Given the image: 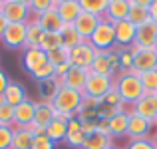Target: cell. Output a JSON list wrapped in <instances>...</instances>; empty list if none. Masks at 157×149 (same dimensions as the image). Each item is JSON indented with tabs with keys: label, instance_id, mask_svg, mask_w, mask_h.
<instances>
[{
	"label": "cell",
	"instance_id": "cell-28",
	"mask_svg": "<svg viewBox=\"0 0 157 149\" xmlns=\"http://www.w3.org/2000/svg\"><path fill=\"white\" fill-rule=\"evenodd\" d=\"M111 145V135L100 133V131H94V133L86 135V141L82 149H105Z\"/></svg>",
	"mask_w": 157,
	"mask_h": 149
},
{
	"label": "cell",
	"instance_id": "cell-32",
	"mask_svg": "<svg viewBox=\"0 0 157 149\" xmlns=\"http://www.w3.org/2000/svg\"><path fill=\"white\" fill-rule=\"evenodd\" d=\"M60 86H62V82L58 80V78H52V80H46V82H38V88H40V96H42V101H52Z\"/></svg>",
	"mask_w": 157,
	"mask_h": 149
},
{
	"label": "cell",
	"instance_id": "cell-7",
	"mask_svg": "<svg viewBox=\"0 0 157 149\" xmlns=\"http://www.w3.org/2000/svg\"><path fill=\"white\" fill-rule=\"evenodd\" d=\"M26 24H22V22H8L4 34L0 36V40H2L4 46L10 48V50L26 48Z\"/></svg>",
	"mask_w": 157,
	"mask_h": 149
},
{
	"label": "cell",
	"instance_id": "cell-6",
	"mask_svg": "<svg viewBox=\"0 0 157 149\" xmlns=\"http://www.w3.org/2000/svg\"><path fill=\"white\" fill-rule=\"evenodd\" d=\"M133 54V70L135 74H143L149 70H157V50L155 48H137L129 46Z\"/></svg>",
	"mask_w": 157,
	"mask_h": 149
},
{
	"label": "cell",
	"instance_id": "cell-42",
	"mask_svg": "<svg viewBox=\"0 0 157 149\" xmlns=\"http://www.w3.org/2000/svg\"><path fill=\"white\" fill-rule=\"evenodd\" d=\"M54 147H56V143H54L48 135H36L30 149H54Z\"/></svg>",
	"mask_w": 157,
	"mask_h": 149
},
{
	"label": "cell",
	"instance_id": "cell-12",
	"mask_svg": "<svg viewBox=\"0 0 157 149\" xmlns=\"http://www.w3.org/2000/svg\"><path fill=\"white\" fill-rule=\"evenodd\" d=\"M115 28V46L117 48H129L135 42V34H137V26L129 22V20H121V22L113 24Z\"/></svg>",
	"mask_w": 157,
	"mask_h": 149
},
{
	"label": "cell",
	"instance_id": "cell-31",
	"mask_svg": "<svg viewBox=\"0 0 157 149\" xmlns=\"http://www.w3.org/2000/svg\"><path fill=\"white\" fill-rule=\"evenodd\" d=\"M127 20H129L133 26H141V24L149 22V20H151L149 8L137 6V4H131V10H129V14H127Z\"/></svg>",
	"mask_w": 157,
	"mask_h": 149
},
{
	"label": "cell",
	"instance_id": "cell-11",
	"mask_svg": "<svg viewBox=\"0 0 157 149\" xmlns=\"http://www.w3.org/2000/svg\"><path fill=\"white\" fill-rule=\"evenodd\" d=\"M48 64V54L42 48H24L22 54V66L28 74H34L42 66Z\"/></svg>",
	"mask_w": 157,
	"mask_h": 149
},
{
	"label": "cell",
	"instance_id": "cell-50",
	"mask_svg": "<svg viewBox=\"0 0 157 149\" xmlns=\"http://www.w3.org/2000/svg\"><path fill=\"white\" fill-rule=\"evenodd\" d=\"M105 149H119V147H115L113 143H111V145H109V147H105Z\"/></svg>",
	"mask_w": 157,
	"mask_h": 149
},
{
	"label": "cell",
	"instance_id": "cell-10",
	"mask_svg": "<svg viewBox=\"0 0 157 149\" xmlns=\"http://www.w3.org/2000/svg\"><path fill=\"white\" fill-rule=\"evenodd\" d=\"M153 125L155 123L147 121L145 117L137 115L135 111H129V121H127V133L125 135L129 139H147V135H149Z\"/></svg>",
	"mask_w": 157,
	"mask_h": 149
},
{
	"label": "cell",
	"instance_id": "cell-54",
	"mask_svg": "<svg viewBox=\"0 0 157 149\" xmlns=\"http://www.w3.org/2000/svg\"><path fill=\"white\" fill-rule=\"evenodd\" d=\"M155 50H157V42H155Z\"/></svg>",
	"mask_w": 157,
	"mask_h": 149
},
{
	"label": "cell",
	"instance_id": "cell-41",
	"mask_svg": "<svg viewBox=\"0 0 157 149\" xmlns=\"http://www.w3.org/2000/svg\"><path fill=\"white\" fill-rule=\"evenodd\" d=\"M125 149H157V145L153 143V139H129Z\"/></svg>",
	"mask_w": 157,
	"mask_h": 149
},
{
	"label": "cell",
	"instance_id": "cell-49",
	"mask_svg": "<svg viewBox=\"0 0 157 149\" xmlns=\"http://www.w3.org/2000/svg\"><path fill=\"white\" fill-rule=\"evenodd\" d=\"M14 2H20V4H28V6H30V0H14Z\"/></svg>",
	"mask_w": 157,
	"mask_h": 149
},
{
	"label": "cell",
	"instance_id": "cell-18",
	"mask_svg": "<svg viewBox=\"0 0 157 149\" xmlns=\"http://www.w3.org/2000/svg\"><path fill=\"white\" fill-rule=\"evenodd\" d=\"M88 76H90V70H82V68L72 66V68L68 70V74H66L60 82H62V86H68V88H74V90H78V92H84Z\"/></svg>",
	"mask_w": 157,
	"mask_h": 149
},
{
	"label": "cell",
	"instance_id": "cell-48",
	"mask_svg": "<svg viewBox=\"0 0 157 149\" xmlns=\"http://www.w3.org/2000/svg\"><path fill=\"white\" fill-rule=\"evenodd\" d=\"M131 4H137V6H145V8H149V4L153 2V0H129Z\"/></svg>",
	"mask_w": 157,
	"mask_h": 149
},
{
	"label": "cell",
	"instance_id": "cell-51",
	"mask_svg": "<svg viewBox=\"0 0 157 149\" xmlns=\"http://www.w3.org/2000/svg\"><path fill=\"white\" fill-rule=\"evenodd\" d=\"M54 2H56V4H60V2H66V0H54Z\"/></svg>",
	"mask_w": 157,
	"mask_h": 149
},
{
	"label": "cell",
	"instance_id": "cell-22",
	"mask_svg": "<svg viewBox=\"0 0 157 149\" xmlns=\"http://www.w3.org/2000/svg\"><path fill=\"white\" fill-rule=\"evenodd\" d=\"M2 96H4V103H8V105H12V107L20 105L24 99H28L26 88H24L20 82H14V80H10V84L6 86Z\"/></svg>",
	"mask_w": 157,
	"mask_h": 149
},
{
	"label": "cell",
	"instance_id": "cell-24",
	"mask_svg": "<svg viewBox=\"0 0 157 149\" xmlns=\"http://www.w3.org/2000/svg\"><path fill=\"white\" fill-rule=\"evenodd\" d=\"M56 117V109H54L52 101H36V109H34V121L36 125L48 127Z\"/></svg>",
	"mask_w": 157,
	"mask_h": 149
},
{
	"label": "cell",
	"instance_id": "cell-39",
	"mask_svg": "<svg viewBox=\"0 0 157 149\" xmlns=\"http://www.w3.org/2000/svg\"><path fill=\"white\" fill-rule=\"evenodd\" d=\"M50 8H56V2L54 0H30V10L34 16L42 14V12L50 10Z\"/></svg>",
	"mask_w": 157,
	"mask_h": 149
},
{
	"label": "cell",
	"instance_id": "cell-2",
	"mask_svg": "<svg viewBox=\"0 0 157 149\" xmlns=\"http://www.w3.org/2000/svg\"><path fill=\"white\" fill-rule=\"evenodd\" d=\"M115 88H117L123 103H129V105H133V103L143 96V86H141V82H139V74H135V72L117 74V78H115Z\"/></svg>",
	"mask_w": 157,
	"mask_h": 149
},
{
	"label": "cell",
	"instance_id": "cell-47",
	"mask_svg": "<svg viewBox=\"0 0 157 149\" xmlns=\"http://www.w3.org/2000/svg\"><path fill=\"white\" fill-rule=\"evenodd\" d=\"M6 26H8V20L4 18V14L0 12V36L4 34V30H6Z\"/></svg>",
	"mask_w": 157,
	"mask_h": 149
},
{
	"label": "cell",
	"instance_id": "cell-52",
	"mask_svg": "<svg viewBox=\"0 0 157 149\" xmlns=\"http://www.w3.org/2000/svg\"><path fill=\"white\" fill-rule=\"evenodd\" d=\"M153 143H155V145H157V133H155V137H153Z\"/></svg>",
	"mask_w": 157,
	"mask_h": 149
},
{
	"label": "cell",
	"instance_id": "cell-43",
	"mask_svg": "<svg viewBox=\"0 0 157 149\" xmlns=\"http://www.w3.org/2000/svg\"><path fill=\"white\" fill-rule=\"evenodd\" d=\"M104 103L105 105H123V99H121V96H119V92H117L115 86L107 92V96L104 97Z\"/></svg>",
	"mask_w": 157,
	"mask_h": 149
},
{
	"label": "cell",
	"instance_id": "cell-3",
	"mask_svg": "<svg viewBox=\"0 0 157 149\" xmlns=\"http://www.w3.org/2000/svg\"><path fill=\"white\" fill-rule=\"evenodd\" d=\"M88 42L92 44L98 52H109V50H113L115 48V28H113V24H111L109 20L101 18Z\"/></svg>",
	"mask_w": 157,
	"mask_h": 149
},
{
	"label": "cell",
	"instance_id": "cell-27",
	"mask_svg": "<svg viewBox=\"0 0 157 149\" xmlns=\"http://www.w3.org/2000/svg\"><path fill=\"white\" fill-rule=\"evenodd\" d=\"M42 36H44V30L36 22V18H32L26 24V48H40Z\"/></svg>",
	"mask_w": 157,
	"mask_h": 149
},
{
	"label": "cell",
	"instance_id": "cell-23",
	"mask_svg": "<svg viewBox=\"0 0 157 149\" xmlns=\"http://www.w3.org/2000/svg\"><path fill=\"white\" fill-rule=\"evenodd\" d=\"M56 10H58V14H60V18H62L64 24H74L76 18L84 12L78 0H66V2L56 4Z\"/></svg>",
	"mask_w": 157,
	"mask_h": 149
},
{
	"label": "cell",
	"instance_id": "cell-33",
	"mask_svg": "<svg viewBox=\"0 0 157 149\" xmlns=\"http://www.w3.org/2000/svg\"><path fill=\"white\" fill-rule=\"evenodd\" d=\"M139 82L143 86V94L157 96V70H149V72L139 74Z\"/></svg>",
	"mask_w": 157,
	"mask_h": 149
},
{
	"label": "cell",
	"instance_id": "cell-20",
	"mask_svg": "<svg viewBox=\"0 0 157 149\" xmlns=\"http://www.w3.org/2000/svg\"><path fill=\"white\" fill-rule=\"evenodd\" d=\"M36 22L40 24V28H42L44 32H60L62 26H64V22H62L60 14H58L56 8H50V10L42 12V14L34 16Z\"/></svg>",
	"mask_w": 157,
	"mask_h": 149
},
{
	"label": "cell",
	"instance_id": "cell-19",
	"mask_svg": "<svg viewBox=\"0 0 157 149\" xmlns=\"http://www.w3.org/2000/svg\"><path fill=\"white\" fill-rule=\"evenodd\" d=\"M84 141H86V133L82 131V121L78 117H72L68 121V133H66L64 143L72 149H82Z\"/></svg>",
	"mask_w": 157,
	"mask_h": 149
},
{
	"label": "cell",
	"instance_id": "cell-36",
	"mask_svg": "<svg viewBox=\"0 0 157 149\" xmlns=\"http://www.w3.org/2000/svg\"><path fill=\"white\" fill-rule=\"evenodd\" d=\"M48 62L54 66H60L64 64V62H70V50L66 46H60L56 50H52V52H48Z\"/></svg>",
	"mask_w": 157,
	"mask_h": 149
},
{
	"label": "cell",
	"instance_id": "cell-25",
	"mask_svg": "<svg viewBox=\"0 0 157 149\" xmlns=\"http://www.w3.org/2000/svg\"><path fill=\"white\" fill-rule=\"evenodd\" d=\"M127 121H129V111H125V109L119 111L117 115H113L111 119H107L111 137H123L127 133Z\"/></svg>",
	"mask_w": 157,
	"mask_h": 149
},
{
	"label": "cell",
	"instance_id": "cell-44",
	"mask_svg": "<svg viewBox=\"0 0 157 149\" xmlns=\"http://www.w3.org/2000/svg\"><path fill=\"white\" fill-rule=\"evenodd\" d=\"M80 121H82V131L86 135L98 131V119H80Z\"/></svg>",
	"mask_w": 157,
	"mask_h": 149
},
{
	"label": "cell",
	"instance_id": "cell-17",
	"mask_svg": "<svg viewBox=\"0 0 157 149\" xmlns=\"http://www.w3.org/2000/svg\"><path fill=\"white\" fill-rule=\"evenodd\" d=\"M34 109H36V101H32L30 97L24 99L20 105H16L14 107V125L28 127L34 121Z\"/></svg>",
	"mask_w": 157,
	"mask_h": 149
},
{
	"label": "cell",
	"instance_id": "cell-13",
	"mask_svg": "<svg viewBox=\"0 0 157 149\" xmlns=\"http://www.w3.org/2000/svg\"><path fill=\"white\" fill-rule=\"evenodd\" d=\"M157 42V22L149 20V22L137 26V34H135V42L133 46L137 48H155Z\"/></svg>",
	"mask_w": 157,
	"mask_h": 149
},
{
	"label": "cell",
	"instance_id": "cell-55",
	"mask_svg": "<svg viewBox=\"0 0 157 149\" xmlns=\"http://www.w3.org/2000/svg\"><path fill=\"white\" fill-rule=\"evenodd\" d=\"M155 125H157V119H155Z\"/></svg>",
	"mask_w": 157,
	"mask_h": 149
},
{
	"label": "cell",
	"instance_id": "cell-5",
	"mask_svg": "<svg viewBox=\"0 0 157 149\" xmlns=\"http://www.w3.org/2000/svg\"><path fill=\"white\" fill-rule=\"evenodd\" d=\"M90 72H94V74H104V76H113L115 72L121 74L117 54H115L113 50H109V52H98L96 58H94V62H92Z\"/></svg>",
	"mask_w": 157,
	"mask_h": 149
},
{
	"label": "cell",
	"instance_id": "cell-45",
	"mask_svg": "<svg viewBox=\"0 0 157 149\" xmlns=\"http://www.w3.org/2000/svg\"><path fill=\"white\" fill-rule=\"evenodd\" d=\"M8 84H10V78H8V74L4 72V70H0V94H4V90H6Z\"/></svg>",
	"mask_w": 157,
	"mask_h": 149
},
{
	"label": "cell",
	"instance_id": "cell-30",
	"mask_svg": "<svg viewBox=\"0 0 157 149\" xmlns=\"http://www.w3.org/2000/svg\"><path fill=\"white\" fill-rule=\"evenodd\" d=\"M84 12H90V14H96V16H105V10H107V4L109 0H78Z\"/></svg>",
	"mask_w": 157,
	"mask_h": 149
},
{
	"label": "cell",
	"instance_id": "cell-14",
	"mask_svg": "<svg viewBox=\"0 0 157 149\" xmlns=\"http://www.w3.org/2000/svg\"><path fill=\"white\" fill-rule=\"evenodd\" d=\"M131 111H135V113L141 115V117H145L147 121L155 123V119H157V96L143 94V96L133 103Z\"/></svg>",
	"mask_w": 157,
	"mask_h": 149
},
{
	"label": "cell",
	"instance_id": "cell-8",
	"mask_svg": "<svg viewBox=\"0 0 157 149\" xmlns=\"http://www.w3.org/2000/svg\"><path fill=\"white\" fill-rule=\"evenodd\" d=\"M0 12L4 14V18L8 20V22H30L32 18H34V14H32L30 6L28 4H20V2H14V0H6V2L0 4Z\"/></svg>",
	"mask_w": 157,
	"mask_h": 149
},
{
	"label": "cell",
	"instance_id": "cell-37",
	"mask_svg": "<svg viewBox=\"0 0 157 149\" xmlns=\"http://www.w3.org/2000/svg\"><path fill=\"white\" fill-rule=\"evenodd\" d=\"M32 78H34L36 82H46V80H52V78H56V68H54V64L48 62L46 66H42L40 70H36L34 74H30Z\"/></svg>",
	"mask_w": 157,
	"mask_h": 149
},
{
	"label": "cell",
	"instance_id": "cell-15",
	"mask_svg": "<svg viewBox=\"0 0 157 149\" xmlns=\"http://www.w3.org/2000/svg\"><path fill=\"white\" fill-rule=\"evenodd\" d=\"M100 20H101V16L90 14V12H82L76 18V22H74V28H76L78 34L82 36V40H90L92 34H94V30H96L98 24H100Z\"/></svg>",
	"mask_w": 157,
	"mask_h": 149
},
{
	"label": "cell",
	"instance_id": "cell-9",
	"mask_svg": "<svg viewBox=\"0 0 157 149\" xmlns=\"http://www.w3.org/2000/svg\"><path fill=\"white\" fill-rule=\"evenodd\" d=\"M96 54H98V50L88 40H84L82 44H78L76 48L70 50V64L76 66V68H82V70H90Z\"/></svg>",
	"mask_w": 157,
	"mask_h": 149
},
{
	"label": "cell",
	"instance_id": "cell-38",
	"mask_svg": "<svg viewBox=\"0 0 157 149\" xmlns=\"http://www.w3.org/2000/svg\"><path fill=\"white\" fill-rule=\"evenodd\" d=\"M14 125H0V149H12Z\"/></svg>",
	"mask_w": 157,
	"mask_h": 149
},
{
	"label": "cell",
	"instance_id": "cell-16",
	"mask_svg": "<svg viewBox=\"0 0 157 149\" xmlns=\"http://www.w3.org/2000/svg\"><path fill=\"white\" fill-rule=\"evenodd\" d=\"M131 10V2L129 0H109L105 10V20H109L111 24H117L121 20H127V14Z\"/></svg>",
	"mask_w": 157,
	"mask_h": 149
},
{
	"label": "cell",
	"instance_id": "cell-40",
	"mask_svg": "<svg viewBox=\"0 0 157 149\" xmlns=\"http://www.w3.org/2000/svg\"><path fill=\"white\" fill-rule=\"evenodd\" d=\"M0 125H14V107L0 103Z\"/></svg>",
	"mask_w": 157,
	"mask_h": 149
},
{
	"label": "cell",
	"instance_id": "cell-4",
	"mask_svg": "<svg viewBox=\"0 0 157 149\" xmlns=\"http://www.w3.org/2000/svg\"><path fill=\"white\" fill-rule=\"evenodd\" d=\"M113 86H115V78L113 76H104V74L90 72L88 82H86V88H84V97L104 99Z\"/></svg>",
	"mask_w": 157,
	"mask_h": 149
},
{
	"label": "cell",
	"instance_id": "cell-26",
	"mask_svg": "<svg viewBox=\"0 0 157 149\" xmlns=\"http://www.w3.org/2000/svg\"><path fill=\"white\" fill-rule=\"evenodd\" d=\"M34 141V133L28 127L14 125V137H12V149H30Z\"/></svg>",
	"mask_w": 157,
	"mask_h": 149
},
{
	"label": "cell",
	"instance_id": "cell-29",
	"mask_svg": "<svg viewBox=\"0 0 157 149\" xmlns=\"http://www.w3.org/2000/svg\"><path fill=\"white\" fill-rule=\"evenodd\" d=\"M60 36H62V44H64L68 50L76 48L78 44H82L84 40H82V36L78 34V30L74 28V24H64L60 30Z\"/></svg>",
	"mask_w": 157,
	"mask_h": 149
},
{
	"label": "cell",
	"instance_id": "cell-34",
	"mask_svg": "<svg viewBox=\"0 0 157 149\" xmlns=\"http://www.w3.org/2000/svg\"><path fill=\"white\" fill-rule=\"evenodd\" d=\"M60 46H64L62 44V36H60V32H44V36H42V42H40V48L44 50V52H52V50H56V48H60Z\"/></svg>",
	"mask_w": 157,
	"mask_h": 149
},
{
	"label": "cell",
	"instance_id": "cell-1",
	"mask_svg": "<svg viewBox=\"0 0 157 149\" xmlns=\"http://www.w3.org/2000/svg\"><path fill=\"white\" fill-rule=\"evenodd\" d=\"M82 103H84V92H78L68 86H60L52 99L56 113L66 115V117H76L78 111L82 109Z\"/></svg>",
	"mask_w": 157,
	"mask_h": 149
},
{
	"label": "cell",
	"instance_id": "cell-21",
	"mask_svg": "<svg viewBox=\"0 0 157 149\" xmlns=\"http://www.w3.org/2000/svg\"><path fill=\"white\" fill-rule=\"evenodd\" d=\"M70 119H72V117H66V115L56 113L54 121L46 127V135L52 139L54 143L64 141V139H66V133H68V121H70Z\"/></svg>",
	"mask_w": 157,
	"mask_h": 149
},
{
	"label": "cell",
	"instance_id": "cell-53",
	"mask_svg": "<svg viewBox=\"0 0 157 149\" xmlns=\"http://www.w3.org/2000/svg\"><path fill=\"white\" fill-rule=\"evenodd\" d=\"M2 2H6V0H0V4H2Z\"/></svg>",
	"mask_w": 157,
	"mask_h": 149
},
{
	"label": "cell",
	"instance_id": "cell-35",
	"mask_svg": "<svg viewBox=\"0 0 157 149\" xmlns=\"http://www.w3.org/2000/svg\"><path fill=\"white\" fill-rule=\"evenodd\" d=\"M119 58V68L121 72H131L133 70V54H131V48H117L115 50Z\"/></svg>",
	"mask_w": 157,
	"mask_h": 149
},
{
	"label": "cell",
	"instance_id": "cell-46",
	"mask_svg": "<svg viewBox=\"0 0 157 149\" xmlns=\"http://www.w3.org/2000/svg\"><path fill=\"white\" fill-rule=\"evenodd\" d=\"M149 16H151V20L157 22V0H153V2L149 4Z\"/></svg>",
	"mask_w": 157,
	"mask_h": 149
}]
</instances>
